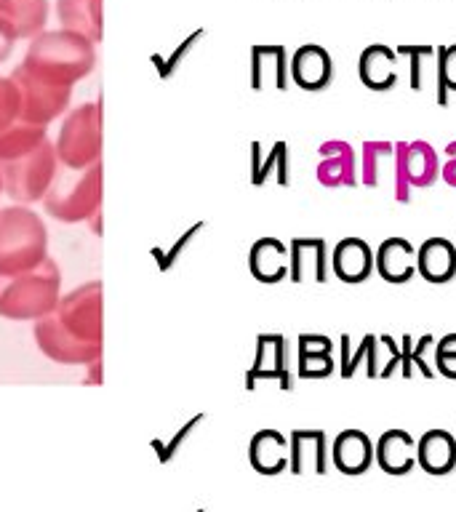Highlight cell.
Wrapping results in <instances>:
<instances>
[{
    "mask_svg": "<svg viewBox=\"0 0 456 512\" xmlns=\"http://www.w3.org/2000/svg\"><path fill=\"white\" fill-rule=\"evenodd\" d=\"M35 342L46 358L64 366L102 360V283L91 280L62 296L46 318L35 320Z\"/></svg>",
    "mask_w": 456,
    "mask_h": 512,
    "instance_id": "obj_1",
    "label": "cell"
},
{
    "mask_svg": "<svg viewBox=\"0 0 456 512\" xmlns=\"http://www.w3.org/2000/svg\"><path fill=\"white\" fill-rule=\"evenodd\" d=\"M59 171L54 142L46 128L30 123H11L0 131V179L3 192L19 206L46 198Z\"/></svg>",
    "mask_w": 456,
    "mask_h": 512,
    "instance_id": "obj_2",
    "label": "cell"
},
{
    "mask_svg": "<svg viewBox=\"0 0 456 512\" xmlns=\"http://www.w3.org/2000/svg\"><path fill=\"white\" fill-rule=\"evenodd\" d=\"M62 299V272L54 259H43L19 275H0V318L40 320Z\"/></svg>",
    "mask_w": 456,
    "mask_h": 512,
    "instance_id": "obj_3",
    "label": "cell"
},
{
    "mask_svg": "<svg viewBox=\"0 0 456 512\" xmlns=\"http://www.w3.org/2000/svg\"><path fill=\"white\" fill-rule=\"evenodd\" d=\"M24 64H30L32 70L43 72L48 78L75 86L94 70L96 48L91 40L80 38L75 32L43 30L32 38Z\"/></svg>",
    "mask_w": 456,
    "mask_h": 512,
    "instance_id": "obj_4",
    "label": "cell"
},
{
    "mask_svg": "<svg viewBox=\"0 0 456 512\" xmlns=\"http://www.w3.org/2000/svg\"><path fill=\"white\" fill-rule=\"evenodd\" d=\"M48 259V230L27 206L0 208V275H19Z\"/></svg>",
    "mask_w": 456,
    "mask_h": 512,
    "instance_id": "obj_5",
    "label": "cell"
},
{
    "mask_svg": "<svg viewBox=\"0 0 456 512\" xmlns=\"http://www.w3.org/2000/svg\"><path fill=\"white\" fill-rule=\"evenodd\" d=\"M43 203L48 214L59 222L75 224L96 219L102 208V163H94L83 171H70V168L56 171L54 184L46 192Z\"/></svg>",
    "mask_w": 456,
    "mask_h": 512,
    "instance_id": "obj_6",
    "label": "cell"
},
{
    "mask_svg": "<svg viewBox=\"0 0 456 512\" xmlns=\"http://www.w3.org/2000/svg\"><path fill=\"white\" fill-rule=\"evenodd\" d=\"M8 80L14 83L16 99H19V110L16 120L19 123H30V126L46 128L51 120H56L67 110L72 96L70 83L54 80L43 75V72L32 70L30 64H19Z\"/></svg>",
    "mask_w": 456,
    "mask_h": 512,
    "instance_id": "obj_7",
    "label": "cell"
},
{
    "mask_svg": "<svg viewBox=\"0 0 456 512\" xmlns=\"http://www.w3.org/2000/svg\"><path fill=\"white\" fill-rule=\"evenodd\" d=\"M59 166L83 171L102 158V104H80L64 118L54 144Z\"/></svg>",
    "mask_w": 456,
    "mask_h": 512,
    "instance_id": "obj_8",
    "label": "cell"
},
{
    "mask_svg": "<svg viewBox=\"0 0 456 512\" xmlns=\"http://www.w3.org/2000/svg\"><path fill=\"white\" fill-rule=\"evenodd\" d=\"M288 75L302 91H326L334 83V59L320 43H304L288 59Z\"/></svg>",
    "mask_w": 456,
    "mask_h": 512,
    "instance_id": "obj_9",
    "label": "cell"
},
{
    "mask_svg": "<svg viewBox=\"0 0 456 512\" xmlns=\"http://www.w3.org/2000/svg\"><path fill=\"white\" fill-rule=\"evenodd\" d=\"M288 278L294 283H302V280L326 283L331 278L328 240L320 238V235L291 238V243H288Z\"/></svg>",
    "mask_w": 456,
    "mask_h": 512,
    "instance_id": "obj_10",
    "label": "cell"
},
{
    "mask_svg": "<svg viewBox=\"0 0 456 512\" xmlns=\"http://www.w3.org/2000/svg\"><path fill=\"white\" fill-rule=\"evenodd\" d=\"M328 467H331V448H328L326 430H320V427L291 430V435H288V470L294 475H302V472L326 475Z\"/></svg>",
    "mask_w": 456,
    "mask_h": 512,
    "instance_id": "obj_11",
    "label": "cell"
},
{
    "mask_svg": "<svg viewBox=\"0 0 456 512\" xmlns=\"http://www.w3.org/2000/svg\"><path fill=\"white\" fill-rule=\"evenodd\" d=\"M440 174L438 152L427 142L398 144V200H406V182L414 187H430Z\"/></svg>",
    "mask_w": 456,
    "mask_h": 512,
    "instance_id": "obj_12",
    "label": "cell"
},
{
    "mask_svg": "<svg viewBox=\"0 0 456 512\" xmlns=\"http://www.w3.org/2000/svg\"><path fill=\"white\" fill-rule=\"evenodd\" d=\"M374 272L384 283L403 286L416 278V246L403 235L382 240L374 251Z\"/></svg>",
    "mask_w": 456,
    "mask_h": 512,
    "instance_id": "obj_13",
    "label": "cell"
},
{
    "mask_svg": "<svg viewBox=\"0 0 456 512\" xmlns=\"http://www.w3.org/2000/svg\"><path fill=\"white\" fill-rule=\"evenodd\" d=\"M331 272L347 286L366 283L374 275V248L358 235L342 238L331 251Z\"/></svg>",
    "mask_w": 456,
    "mask_h": 512,
    "instance_id": "obj_14",
    "label": "cell"
},
{
    "mask_svg": "<svg viewBox=\"0 0 456 512\" xmlns=\"http://www.w3.org/2000/svg\"><path fill=\"white\" fill-rule=\"evenodd\" d=\"M46 19L48 0H0V32L11 43L40 35Z\"/></svg>",
    "mask_w": 456,
    "mask_h": 512,
    "instance_id": "obj_15",
    "label": "cell"
},
{
    "mask_svg": "<svg viewBox=\"0 0 456 512\" xmlns=\"http://www.w3.org/2000/svg\"><path fill=\"white\" fill-rule=\"evenodd\" d=\"M358 78L368 91L384 94L398 86V54L387 43H371L358 56Z\"/></svg>",
    "mask_w": 456,
    "mask_h": 512,
    "instance_id": "obj_16",
    "label": "cell"
},
{
    "mask_svg": "<svg viewBox=\"0 0 456 512\" xmlns=\"http://www.w3.org/2000/svg\"><path fill=\"white\" fill-rule=\"evenodd\" d=\"M254 379H278L280 390H294V376L288 371V342L280 334H262L256 360L248 371V387Z\"/></svg>",
    "mask_w": 456,
    "mask_h": 512,
    "instance_id": "obj_17",
    "label": "cell"
},
{
    "mask_svg": "<svg viewBox=\"0 0 456 512\" xmlns=\"http://www.w3.org/2000/svg\"><path fill=\"white\" fill-rule=\"evenodd\" d=\"M416 275L432 286H443L456 278V243L435 235L416 248Z\"/></svg>",
    "mask_w": 456,
    "mask_h": 512,
    "instance_id": "obj_18",
    "label": "cell"
},
{
    "mask_svg": "<svg viewBox=\"0 0 456 512\" xmlns=\"http://www.w3.org/2000/svg\"><path fill=\"white\" fill-rule=\"evenodd\" d=\"M331 464L342 475H363L374 464V440L363 430H342L331 443Z\"/></svg>",
    "mask_w": 456,
    "mask_h": 512,
    "instance_id": "obj_19",
    "label": "cell"
},
{
    "mask_svg": "<svg viewBox=\"0 0 456 512\" xmlns=\"http://www.w3.org/2000/svg\"><path fill=\"white\" fill-rule=\"evenodd\" d=\"M374 462L387 475H408L416 467V438L403 427L382 432L374 446Z\"/></svg>",
    "mask_w": 456,
    "mask_h": 512,
    "instance_id": "obj_20",
    "label": "cell"
},
{
    "mask_svg": "<svg viewBox=\"0 0 456 512\" xmlns=\"http://www.w3.org/2000/svg\"><path fill=\"white\" fill-rule=\"evenodd\" d=\"M56 16L62 30L102 43V0H56Z\"/></svg>",
    "mask_w": 456,
    "mask_h": 512,
    "instance_id": "obj_21",
    "label": "cell"
},
{
    "mask_svg": "<svg viewBox=\"0 0 456 512\" xmlns=\"http://www.w3.org/2000/svg\"><path fill=\"white\" fill-rule=\"evenodd\" d=\"M416 464L427 475H448L456 470V438L448 430H427L416 440Z\"/></svg>",
    "mask_w": 456,
    "mask_h": 512,
    "instance_id": "obj_22",
    "label": "cell"
},
{
    "mask_svg": "<svg viewBox=\"0 0 456 512\" xmlns=\"http://www.w3.org/2000/svg\"><path fill=\"white\" fill-rule=\"evenodd\" d=\"M288 51L286 46H254L251 48V88L275 86L278 91L288 88Z\"/></svg>",
    "mask_w": 456,
    "mask_h": 512,
    "instance_id": "obj_23",
    "label": "cell"
},
{
    "mask_svg": "<svg viewBox=\"0 0 456 512\" xmlns=\"http://www.w3.org/2000/svg\"><path fill=\"white\" fill-rule=\"evenodd\" d=\"M248 459H251V467L262 475H280L283 470H288V438L283 432L272 430H259L251 438V446H248Z\"/></svg>",
    "mask_w": 456,
    "mask_h": 512,
    "instance_id": "obj_24",
    "label": "cell"
},
{
    "mask_svg": "<svg viewBox=\"0 0 456 512\" xmlns=\"http://www.w3.org/2000/svg\"><path fill=\"white\" fill-rule=\"evenodd\" d=\"M248 267L262 283H280L288 278V246L278 238L256 240L248 256Z\"/></svg>",
    "mask_w": 456,
    "mask_h": 512,
    "instance_id": "obj_25",
    "label": "cell"
},
{
    "mask_svg": "<svg viewBox=\"0 0 456 512\" xmlns=\"http://www.w3.org/2000/svg\"><path fill=\"white\" fill-rule=\"evenodd\" d=\"M339 350H342V358H339V374H342V379H352V376L358 374L360 366H366L368 379H379V371H382V366H379V336L366 334L363 342L352 350L350 334H342Z\"/></svg>",
    "mask_w": 456,
    "mask_h": 512,
    "instance_id": "obj_26",
    "label": "cell"
},
{
    "mask_svg": "<svg viewBox=\"0 0 456 512\" xmlns=\"http://www.w3.org/2000/svg\"><path fill=\"white\" fill-rule=\"evenodd\" d=\"M398 59H408V86L411 91L424 88V62L435 56V46L430 43H400L395 46Z\"/></svg>",
    "mask_w": 456,
    "mask_h": 512,
    "instance_id": "obj_27",
    "label": "cell"
},
{
    "mask_svg": "<svg viewBox=\"0 0 456 512\" xmlns=\"http://www.w3.org/2000/svg\"><path fill=\"white\" fill-rule=\"evenodd\" d=\"M438 56V107H448V96L456 94V43L435 46Z\"/></svg>",
    "mask_w": 456,
    "mask_h": 512,
    "instance_id": "obj_28",
    "label": "cell"
},
{
    "mask_svg": "<svg viewBox=\"0 0 456 512\" xmlns=\"http://www.w3.org/2000/svg\"><path fill=\"white\" fill-rule=\"evenodd\" d=\"M272 171H275V176H278V182L286 187L288 184V147H286V142L275 144L264 163H259V160L254 158V184H262L264 179H267V174H272Z\"/></svg>",
    "mask_w": 456,
    "mask_h": 512,
    "instance_id": "obj_29",
    "label": "cell"
},
{
    "mask_svg": "<svg viewBox=\"0 0 456 512\" xmlns=\"http://www.w3.org/2000/svg\"><path fill=\"white\" fill-rule=\"evenodd\" d=\"M331 352H299V376L302 379H326L334 374Z\"/></svg>",
    "mask_w": 456,
    "mask_h": 512,
    "instance_id": "obj_30",
    "label": "cell"
},
{
    "mask_svg": "<svg viewBox=\"0 0 456 512\" xmlns=\"http://www.w3.org/2000/svg\"><path fill=\"white\" fill-rule=\"evenodd\" d=\"M435 371L440 376H446L451 382H456V334L440 336L435 342Z\"/></svg>",
    "mask_w": 456,
    "mask_h": 512,
    "instance_id": "obj_31",
    "label": "cell"
},
{
    "mask_svg": "<svg viewBox=\"0 0 456 512\" xmlns=\"http://www.w3.org/2000/svg\"><path fill=\"white\" fill-rule=\"evenodd\" d=\"M435 347V336L432 334H424L419 336V339H414V352H411V366H414V371H419V374L424 376V379H435V366L432 363H427V350H432Z\"/></svg>",
    "mask_w": 456,
    "mask_h": 512,
    "instance_id": "obj_32",
    "label": "cell"
},
{
    "mask_svg": "<svg viewBox=\"0 0 456 512\" xmlns=\"http://www.w3.org/2000/svg\"><path fill=\"white\" fill-rule=\"evenodd\" d=\"M16 110H19V99H16L14 83L0 78V131L16 123Z\"/></svg>",
    "mask_w": 456,
    "mask_h": 512,
    "instance_id": "obj_33",
    "label": "cell"
},
{
    "mask_svg": "<svg viewBox=\"0 0 456 512\" xmlns=\"http://www.w3.org/2000/svg\"><path fill=\"white\" fill-rule=\"evenodd\" d=\"M379 344L387 347V352H390V360H387V363L382 366V371H379V379H390L395 371H400V344L387 334L379 336Z\"/></svg>",
    "mask_w": 456,
    "mask_h": 512,
    "instance_id": "obj_34",
    "label": "cell"
},
{
    "mask_svg": "<svg viewBox=\"0 0 456 512\" xmlns=\"http://www.w3.org/2000/svg\"><path fill=\"white\" fill-rule=\"evenodd\" d=\"M334 342L323 334H302L299 336V352H331Z\"/></svg>",
    "mask_w": 456,
    "mask_h": 512,
    "instance_id": "obj_35",
    "label": "cell"
},
{
    "mask_svg": "<svg viewBox=\"0 0 456 512\" xmlns=\"http://www.w3.org/2000/svg\"><path fill=\"white\" fill-rule=\"evenodd\" d=\"M411 352H414V336L403 334L400 336V374H403V379H411L416 374L414 366H411Z\"/></svg>",
    "mask_w": 456,
    "mask_h": 512,
    "instance_id": "obj_36",
    "label": "cell"
},
{
    "mask_svg": "<svg viewBox=\"0 0 456 512\" xmlns=\"http://www.w3.org/2000/svg\"><path fill=\"white\" fill-rule=\"evenodd\" d=\"M446 152H448V155H451V158H454V160H451V163H448V166L443 168L440 174H443V179H446L448 184H454V187H456V142L448 144Z\"/></svg>",
    "mask_w": 456,
    "mask_h": 512,
    "instance_id": "obj_37",
    "label": "cell"
},
{
    "mask_svg": "<svg viewBox=\"0 0 456 512\" xmlns=\"http://www.w3.org/2000/svg\"><path fill=\"white\" fill-rule=\"evenodd\" d=\"M11 48H14V43H11V40H8L6 35L0 32V62H3V59H6V56L11 54Z\"/></svg>",
    "mask_w": 456,
    "mask_h": 512,
    "instance_id": "obj_38",
    "label": "cell"
},
{
    "mask_svg": "<svg viewBox=\"0 0 456 512\" xmlns=\"http://www.w3.org/2000/svg\"><path fill=\"white\" fill-rule=\"evenodd\" d=\"M0 195H3V179H0Z\"/></svg>",
    "mask_w": 456,
    "mask_h": 512,
    "instance_id": "obj_39",
    "label": "cell"
}]
</instances>
